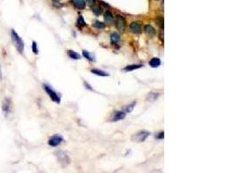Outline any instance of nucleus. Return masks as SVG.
<instances>
[{"label": "nucleus", "instance_id": "19", "mask_svg": "<svg viewBox=\"0 0 232 173\" xmlns=\"http://www.w3.org/2000/svg\"><path fill=\"white\" fill-rule=\"evenodd\" d=\"M136 103H137V102L134 101V102L130 103L129 106H127L125 107V109H124L125 112H132L133 109H134V107H135V106H136Z\"/></svg>", "mask_w": 232, "mask_h": 173}, {"label": "nucleus", "instance_id": "14", "mask_svg": "<svg viewBox=\"0 0 232 173\" xmlns=\"http://www.w3.org/2000/svg\"><path fill=\"white\" fill-rule=\"evenodd\" d=\"M68 55H69L70 58L74 59V60H78V59H80V55H79V54H77V52H75V51H73V50H69V51H68Z\"/></svg>", "mask_w": 232, "mask_h": 173}, {"label": "nucleus", "instance_id": "8", "mask_svg": "<svg viewBox=\"0 0 232 173\" xmlns=\"http://www.w3.org/2000/svg\"><path fill=\"white\" fill-rule=\"evenodd\" d=\"M56 157H57V159H59V161L62 164H68L69 163V158L67 157V155L63 152H56Z\"/></svg>", "mask_w": 232, "mask_h": 173}, {"label": "nucleus", "instance_id": "21", "mask_svg": "<svg viewBox=\"0 0 232 173\" xmlns=\"http://www.w3.org/2000/svg\"><path fill=\"white\" fill-rule=\"evenodd\" d=\"M157 97H158V94H156L155 93H151V94H149L148 100H149L150 101H154V100H156L157 99Z\"/></svg>", "mask_w": 232, "mask_h": 173}, {"label": "nucleus", "instance_id": "27", "mask_svg": "<svg viewBox=\"0 0 232 173\" xmlns=\"http://www.w3.org/2000/svg\"><path fill=\"white\" fill-rule=\"evenodd\" d=\"M86 2H87V4H88L89 5H92L95 3V0H86Z\"/></svg>", "mask_w": 232, "mask_h": 173}, {"label": "nucleus", "instance_id": "6", "mask_svg": "<svg viewBox=\"0 0 232 173\" xmlns=\"http://www.w3.org/2000/svg\"><path fill=\"white\" fill-rule=\"evenodd\" d=\"M130 30L132 33H135V34H139L142 32V26H141V23H137V22H133L130 23Z\"/></svg>", "mask_w": 232, "mask_h": 173}, {"label": "nucleus", "instance_id": "24", "mask_svg": "<svg viewBox=\"0 0 232 173\" xmlns=\"http://www.w3.org/2000/svg\"><path fill=\"white\" fill-rule=\"evenodd\" d=\"M94 26L96 27V28H98V29H104V27H105V25L103 23H101V22H99V21H97V22H95V23H94Z\"/></svg>", "mask_w": 232, "mask_h": 173}, {"label": "nucleus", "instance_id": "4", "mask_svg": "<svg viewBox=\"0 0 232 173\" xmlns=\"http://www.w3.org/2000/svg\"><path fill=\"white\" fill-rule=\"evenodd\" d=\"M116 26H117L118 30L121 32H124L126 28V21L122 16H118L116 17Z\"/></svg>", "mask_w": 232, "mask_h": 173}, {"label": "nucleus", "instance_id": "3", "mask_svg": "<svg viewBox=\"0 0 232 173\" xmlns=\"http://www.w3.org/2000/svg\"><path fill=\"white\" fill-rule=\"evenodd\" d=\"M150 135V132H146V131H141V132H138L137 133L134 134L131 138V139L135 142H137V143H140V142H143Z\"/></svg>", "mask_w": 232, "mask_h": 173}, {"label": "nucleus", "instance_id": "20", "mask_svg": "<svg viewBox=\"0 0 232 173\" xmlns=\"http://www.w3.org/2000/svg\"><path fill=\"white\" fill-rule=\"evenodd\" d=\"M92 10H93V12H94L97 16H98V15H100V14L102 13V9H101L100 6H98V5H94L93 8H92Z\"/></svg>", "mask_w": 232, "mask_h": 173}, {"label": "nucleus", "instance_id": "5", "mask_svg": "<svg viewBox=\"0 0 232 173\" xmlns=\"http://www.w3.org/2000/svg\"><path fill=\"white\" fill-rule=\"evenodd\" d=\"M63 138L61 137V136H59V135H54V136H52L50 139H49V141H48V144L50 146H53V147H56V146H59L60 144L63 142Z\"/></svg>", "mask_w": 232, "mask_h": 173}, {"label": "nucleus", "instance_id": "10", "mask_svg": "<svg viewBox=\"0 0 232 173\" xmlns=\"http://www.w3.org/2000/svg\"><path fill=\"white\" fill-rule=\"evenodd\" d=\"M11 109V101L9 99L5 98L3 102V111L5 114H8Z\"/></svg>", "mask_w": 232, "mask_h": 173}, {"label": "nucleus", "instance_id": "13", "mask_svg": "<svg viewBox=\"0 0 232 173\" xmlns=\"http://www.w3.org/2000/svg\"><path fill=\"white\" fill-rule=\"evenodd\" d=\"M161 64V61L159 58H157V57H155V58H152L150 62V65L151 68H157L159 67Z\"/></svg>", "mask_w": 232, "mask_h": 173}, {"label": "nucleus", "instance_id": "9", "mask_svg": "<svg viewBox=\"0 0 232 173\" xmlns=\"http://www.w3.org/2000/svg\"><path fill=\"white\" fill-rule=\"evenodd\" d=\"M144 31H145V33L150 36V37H153L156 35V31H155V29L151 26V25H145L144 26Z\"/></svg>", "mask_w": 232, "mask_h": 173}, {"label": "nucleus", "instance_id": "1", "mask_svg": "<svg viewBox=\"0 0 232 173\" xmlns=\"http://www.w3.org/2000/svg\"><path fill=\"white\" fill-rule=\"evenodd\" d=\"M11 40H12V43L15 45L17 50L19 53H23L24 49V43L23 39L18 36V34L16 32V31H14V30L11 31Z\"/></svg>", "mask_w": 232, "mask_h": 173}, {"label": "nucleus", "instance_id": "18", "mask_svg": "<svg viewBox=\"0 0 232 173\" xmlns=\"http://www.w3.org/2000/svg\"><path fill=\"white\" fill-rule=\"evenodd\" d=\"M83 57H85L86 59H88L89 61H91V62H92V61H94L95 59H94V56H93V55H91L90 52H88V51H86V50H83Z\"/></svg>", "mask_w": 232, "mask_h": 173}, {"label": "nucleus", "instance_id": "17", "mask_svg": "<svg viewBox=\"0 0 232 173\" xmlns=\"http://www.w3.org/2000/svg\"><path fill=\"white\" fill-rule=\"evenodd\" d=\"M142 67H143V65H141V64H138V65H130V66L125 67V68L124 69V70L129 72V71H133V70H135V69H140V68H142Z\"/></svg>", "mask_w": 232, "mask_h": 173}, {"label": "nucleus", "instance_id": "23", "mask_svg": "<svg viewBox=\"0 0 232 173\" xmlns=\"http://www.w3.org/2000/svg\"><path fill=\"white\" fill-rule=\"evenodd\" d=\"M156 23H157V25L161 28H163V18L159 17L156 19Z\"/></svg>", "mask_w": 232, "mask_h": 173}, {"label": "nucleus", "instance_id": "11", "mask_svg": "<svg viewBox=\"0 0 232 173\" xmlns=\"http://www.w3.org/2000/svg\"><path fill=\"white\" fill-rule=\"evenodd\" d=\"M71 1L77 9H83L85 6L84 0H71Z\"/></svg>", "mask_w": 232, "mask_h": 173}, {"label": "nucleus", "instance_id": "7", "mask_svg": "<svg viewBox=\"0 0 232 173\" xmlns=\"http://www.w3.org/2000/svg\"><path fill=\"white\" fill-rule=\"evenodd\" d=\"M124 117H125V112H116L113 114V117L111 119V121L112 122L118 121V120H121L124 119Z\"/></svg>", "mask_w": 232, "mask_h": 173}, {"label": "nucleus", "instance_id": "26", "mask_svg": "<svg viewBox=\"0 0 232 173\" xmlns=\"http://www.w3.org/2000/svg\"><path fill=\"white\" fill-rule=\"evenodd\" d=\"M163 134H164V133H163V132H160V133H159L157 136H156V138H158V139H162V138H163V137H164V136H163Z\"/></svg>", "mask_w": 232, "mask_h": 173}, {"label": "nucleus", "instance_id": "15", "mask_svg": "<svg viewBox=\"0 0 232 173\" xmlns=\"http://www.w3.org/2000/svg\"><path fill=\"white\" fill-rule=\"evenodd\" d=\"M104 20H105V22L107 23H111L113 22V20H114V17L110 12L108 11V12H106L104 14Z\"/></svg>", "mask_w": 232, "mask_h": 173}, {"label": "nucleus", "instance_id": "12", "mask_svg": "<svg viewBox=\"0 0 232 173\" xmlns=\"http://www.w3.org/2000/svg\"><path fill=\"white\" fill-rule=\"evenodd\" d=\"M120 40V37L118 33H112L110 35V42L112 44H118Z\"/></svg>", "mask_w": 232, "mask_h": 173}, {"label": "nucleus", "instance_id": "22", "mask_svg": "<svg viewBox=\"0 0 232 173\" xmlns=\"http://www.w3.org/2000/svg\"><path fill=\"white\" fill-rule=\"evenodd\" d=\"M77 25L80 26V27L86 25V23H85V22H84V20H83V17L82 16H79V17H78V19H77Z\"/></svg>", "mask_w": 232, "mask_h": 173}, {"label": "nucleus", "instance_id": "25", "mask_svg": "<svg viewBox=\"0 0 232 173\" xmlns=\"http://www.w3.org/2000/svg\"><path fill=\"white\" fill-rule=\"evenodd\" d=\"M32 51L34 54L38 55V45L36 42H32Z\"/></svg>", "mask_w": 232, "mask_h": 173}, {"label": "nucleus", "instance_id": "2", "mask_svg": "<svg viewBox=\"0 0 232 173\" xmlns=\"http://www.w3.org/2000/svg\"><path fill=\"white\" fill-rule=\"evenodd\" d=\"M44 88L45 90V92L47 93V94L50 97V99L54 101V102H56V103H60V96L57 94L50 86L48 85H44Z\"/></svg>", "mask_w": 232, "mask_h": 173}, {"label": "nucleus", "instance_id": "16", "mask_svg": "<svg viewBox=\"0 0 232 173\" xmlns=\"http://www.w3.org/2000/svg\"><path fill=\"white\" fill-rule=\"evenodd\" d=\"M91 72L94 75H99V76H109V74H107L106 72L104 71H102V70H99V69H91Z\"/></svg>", "mask_w": 232, "mask_h": 173}]
</instances>
